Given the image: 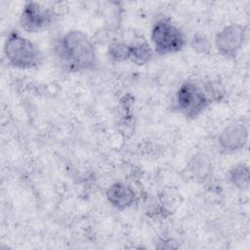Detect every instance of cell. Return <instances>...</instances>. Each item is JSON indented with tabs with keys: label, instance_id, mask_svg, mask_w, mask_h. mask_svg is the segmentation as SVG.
<instances>
[{
	"label": "cell",
	"instance_id": "1",
	"mask_svg": "<svg viewBox=\"0 0 250 250\" xmlns=\"http://www.w3.org/2000/svg\"><path fill=\"white\" fill-rule=\"evenodd\" d=\"M57 54L70 70L90 69L96 63L94 44L82 31L72 30L64 34L57 45Z\"/></svg>",
	"mask_w": 250,
	"mask_h": 250
},
{
	"label": "cell",
	"instance_id": "2",
	"mask_svg": "<svg viewBox=\"0 0 250 250\" xmlns=\"http://www.w3.org/2000/svg\"><path fill=\"white\" fill-rule=\"evenodd\" d=\"M4 52L8 62L18 68H31L41 62L38 48L18 32H11L7 36Z\"/></svg>",
	"mask_w": 250,
	"mask_h": 250
},
{
	"label": "cell",
	"instance_id": "3",
	"mask_svg": "<svg viewBox=\"0 0 250 250\" xmlns=\"http://www.w3.org/2000/svg\"><path fill=\"white\" fill-rule=\"evenodd\" d=\"M175 107L188 118L198 116L209 105L210 100L203 90L194 83L186 82L176 94Z\"/></svg>",
	"mask_w": 250,
	"mask_h": 250
},
{
	"label": "cell",
	"instance_id": "4",
	"mask_svg": "<svg viewBox=\"0 0 250 250\" xmlns=\"http://www.w3.org/2000/svg\"><path fill=\"white\" fill-rule=\"evenodd\" d=\"M150 37L155 52L160 55L176 53L185 46L183 32L168 20L158 21L152 27Z\"/></svg>",
	"mask_w": 250,
	"mask_h": 250
},
{
	"label": "cell",
	"instance_id": "5",
	"mask_svg": "<svg viewBox=\"0 0 250 250\" xmlns=\"http://www.w3.org/2000/svg\"><path fill=\"white\" fill-rule=\"evenodd\" d=\"M246 28L238 23H230L221 29L215 37L218 52L226 58H234L245 39Z\"/></svg>",
	"mask_w": 250,
	"mask_h": 250
},
{
	"label": "cell",
	"instance_id": "6",
	"mask_svg": "<svg viewBox=\"0 0 250 250\" xmlns=\"http://www.w3.org/2000/svg\"><path fill=\"white\" fill-rule=\"evenodd\" d=\"M53 13L35 2H27L21 15V25L29 32H38L51 23Z\"/></svg>",
	"mask_w": 250,
	"mask_h": 250
},
{
	"label": "cell",
	"instance_id": "7",
	"mask_svg": "<svg viewBox=\"0 0 250 250\" xmlns=\"http://www.w3.org/2000/svg\"><path fill=\"white\" fill-rule=\"evenodd\" d=\"M219 145L226 152H234L246 145L248 141V129L240 122L228 125L219 135Z\"/></svg>",
	"mask_w": 250,
	"mask_h": 250
},
{
	"label": "cell",
	"instance_id": "8",
	"mask_svg": "<svg viewBox=\"0 0 250 250\" xmlns=\"http://www.w3.org/2000/svg\"><path fill=\"white\" fill-rule=\"evenodd\" d=\"M106 198L113 207L124 210L135 203L136 193L130 186L123 183H115L108 188Z\"/></svg>",
	"mask_w": 250,
	"mask_h": 250
},
{
	"label": "cell",
	"instance_id": "9",
	"mask_svg": "<svg viewBox=\"0 0 250 250\" xmlns=\"http://www.w3.org/2000/svg\"><path fill=\"white\" fill-rule=\"evenodd\" d=\"M152 50L149 45L146 43H136L129 45L128 60L138 64L148 62L152 58Z\"/></svg>",
	"mask_w": 250,
	"mask_h": 250
},
{
	"label": "cell",
	"instance_id": "10",
	"mask_svg": "<svg viewBox=\"0 0 250 250\" xmlns=\"http://www.w3.org/2000/svg\"><path fill=\"white\" fill-rule=\"evenodd\" d=\"M229 181L238 188H246L249 184L248 167L242 164L233 167L229 171Z\"/></svg>",
	"mask_w": 250,
	"mask_h": 250
},
{
	"label": "cell",
	"instance_id": "11",
	"mask_svg": "<svg viewBox=\"0 0 250 250\" xmlns=\"http://www.w3.org/2000/svg\"><path fill=\"white\" fill-rule=\"evenodd\" d=\"M109 56L114 61H125L128 60V53H129V45L124 43H113L110 45L108 49Z\"/></svg>",
	"mask_w": 250,
	"mask_h": 250
},
{
	"label": "cell",
	"instance_id": "12",
	"mask_svg": "<svg viewBox=\"0 0 250 250\" xmlns=\"http://www.w3.org/2000/svg\"><path fill=\"white\" fill-rule=\"evenodd\" d=\"M191 46L198 53H206L209 51V49L211 47L208 39L202 35L194 36V38L192 39V42H191Z\"/></svg>",
	"mask_w": 250,
	"mask_h": 250
}]
</instances>
